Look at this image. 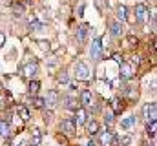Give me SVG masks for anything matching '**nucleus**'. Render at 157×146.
I'll return each instance as SVG.
<instances>
[{"mask_svg":"<svg viewBox=\"0 0 157 146\" xmlns=\"http://www.w3.org/2000/svg\"><path fill=\"white\" fill-rule=\"evenodd\" d=\"M13 137V128L7 121H0V139L4 141H9Z\"/></svg>","mask_w":157,"mask_h":146,"instance_id":"a211bd4d","label":"nucleus"},{"mask_svg":"<svg viewBox=\"0 0 157 146\" xmlns=\"http://www.w3.org/2000/svg\"><path fill=\"white\" fill-rule=\"evenodd\" d=\"M108 28H110V36L112 38H122L124 36V24L122 22H119L117 18H112V20H108Z\"/></svg>","mask_w":157,"mask_h":146,"instance_id":"1a4fd4ad","label":"nucleus"},{"mask_svg":"<svg viewBox=\"0 0 157 146\" xmlns=\"http://www.w3.org/2000/svg\"><path fill=\"white\" fill-rule=\"evenodd\" d=\"M115 117H117V115H113V111L108 108L106 111H104V124H106L108 128L113 126V124H115Z\"/></svg>","mask_w":157,"mask_h":146,"instance_id":"bb28decb","label":"nucleus"},{"mask_svg":"<svg viewBox=\"0 0 157 146\" xmlns=\"http://www.w3.org/2000/svg\"><path fill=\"white\" fill-rule=\"evenodd\" d=\"M37 44H39V48L42 49V51H44V53H49V51H51V46H49V40H39Z\"/></svg>","mask_w":157,"mask_h":146,"instance_id":"c756f323","label":"nucleus"},{"mask_svg":"<svg viewBox=\"0 0 157 146\" xmlns=\"http://www.w3.org/2000/svg\"><path fill=\"white\" fill-rule=\"evenodd\" d=\"M102 42H101V36H95V38H91V44H90V51H88V55H90V59H91V62H101L102 60Z\"/></svg>","mask_w":157,"mask_h":146,"instance_id":"20e7f679","label":"nucleus"},{"mask_svg":"<svg viewBox=\"0 0 157 146\" xmlns=\"http://www.w3.org/2000/svg\"><path fill=\"white\" fill-rule=\"evenodd\" d=\"M86 146H99V141H97L95 137H90V139H88V144H86Z\"/></svg>","mask_w":157,"mask_h":146,"instance_id":"473e14b6","label":"nucleus"},{"mask_svg":"<svg viewBox=\"0 0 157 146\" xmlns=\"http://www.w3.org/2000/svg\"><path fill=\"white\" fill-rule=\"evenodd\" d=\"M31 106H33L35 110H44V108H46V104H44V97L35 95V97L31 99Z\"/></svg>","mask_w":157,"mask_h":146,"instance_id":"cd10ccee","label":"nucleus"},{"mask_svg":"<svg viewBox=\"0 0 157 146\" xmlns=\"http://www.w3.org/2000/svg\"><path fill=\"white\" fill-rule=\"evenodd\" d=\"M62 101H64V104H62V106H64V110H68V111H75V110L80 106V104H78V101H77V97H75L73 93L64 95V97H62Z\"/></svg>","mask_w":157,"mask_h":146,"instance_id":"dca6fc26","label":"nucleus"},{"mask_svg":"<svg viewBox=\"0 0 157 146\" xmlns=\"http://www.w3.org/2000/svg\"><path fill=\"white\" fill-rule=\"evenodd\" d=\"M11 6H13V13H15L17 17H22V15L26 13V6H24V4L18 2V4H11Z\"/></svg>","mask_w":157,"mask_h":146,"instance_id":"c85d7f7f","label":"nucleus"},{"mask_svg":"<svg viewBox=\"0 0 157 146\" xmlns=\"http://www.w3.org/2000/svg\"><path fill=\"white\" fill-rule=\"evenodd\" d=\"M143 117H144L146 122H148V121H157V104H155V101L146 102V104L143 106Z\"/></svg>","mask_w":157,"mask_h":146,"instance_id":"ddd939ff","label":"nucleus"},{"mask_svg":"<svg viewBox=\"0 0 157 146\" xmlns=\"http://www.w3.org/2000/svg\"><path fill=\"white\" fill-rule=\"evenodd\" d=\"M73 77L77 79V80H82V82H88V80H91L93 79V73H91V68H90V64L86 62V60H75V64H73Z\"/></svg>","mask_w":157,"mask_h":146,"instance_id":"f257e3e1","label":"nucleus"},{"mask_svg":"<svg viewBox=\"0 0 157 146\" xmlns=\"http://www.w3.org/2000/svg\"><path fill=\"white\" fill-rule=\"evenodd\" d=\"M122 99L126 101V104H135L139 101V88H137V84H126L122 88Z\"/></svg>","mask_w":157,"mask_h":146,"instance_id":"423d86ee","label":"nucleus"},{"mask_svg":"<svg viewBox=\"0 0 157 146\" xmlns=\"http://www.w3.org/2000/svg\"><path fill=\"white\" fill-rule=\"evenodd\" d=\"M84 7H86V6H84V4H80V6H78V9L75 11V15H77V17H80V18L84 17Z\"/></svg>","mask_w":157,"mask_h":146,"instance_id":"2f4dec72","label":"nucleus"},{"mask_svg":"<svg viewBox=\"0 0 157 146\" xmlns=\"http://www.w3.org/2000/svg\"><path fill=\"white\" fill-rule=\"evenodd\" d=\"M88 119H90V115H88V110L82 108V106H78L75 111H73V117H71V121L75 122V126H84L86 122H88Z\"/></svg>","mask_w":157,"mask_h":146,"instance_id":"f8f14e48","label":"nucleus"},{"mask_svg":"<svg viewBox=\"0 0 157 146\" xmlns=\"http://www.w3.org/2000/svg\"><path fill=\"white\" fill-rule=\"evenodd\" d=\"M4 44H6V33L0 29V48H4Z\"/></svg>","mask_w":157,"mask_h":146,"instance_id":"72a5a7b5","label":"nucleus"},{"mask_svg":"<svg viewBox=\"0 0 157 146\" xmlns=\"http://www.w3.org/2000/svg\"><path fill=\"white\" fill-rule=\"evenodd\" d=\"M86 126V135L88 137H97L99 135V132H101V124H99V121H95V119H88V122L84 124Z\"/></svg>","mask_w":157,"mask_h":146,"instance_id":"2eb2a0df","label":"nucleus"},{"mask_svg":"<svg viewBox=\"0 0 157 146\" xmlns=\"http://www.w3.org/2000/svg\"><path fill=\"white\" fill-rule=\"evenodd\" d=\"M99 135H101V137H99V144H110V141H112V137H113V132L108 128V130H104V132L101 130Z\"/></svg>","mask_w":157,"mask_h":146,"instance_id":"5701e85b","label":"nucleus"},{"mask_svg":"<svg viewBox=\"0 0 157 146\" xmlns=\"http://www.w3.org/2000/svg\"><path fill=\"white\" fill-rule=\"evenodd\" d=\"M135 66L130 62V60H122L121 62V68H119V79L124 80V82H130L133 77H135Z\"/></svg>","mask_w":157,"mask_h":146,"instance_id":"39448f33","label":"nucleus"},{"mask_svg":"<svg viewBox=\"0 0 157 146\" xmlns=\"http://www.w3.org/2000/svg\"><path fill=\"white\" fill-rule=\"evenodd\" d=\"M31 146H40V143H42V133H40L39 128H33L31 130Z\"/></svg>","mask_w":157,"mask_h":146,"instance_id":"393cba45","label":"nucleus"},{"mask_svg":"<svg viewBox=\"0 0 157 146\" xmlns=\"http://www.w3.org/2000/svg\"><path fill=\"white\" fill-rule=\"evenodd\" d=\"M78 104L82 106V108L86 110H91L93 113L99 110V106H97V102H95V97H93V91L91 90H82L80 93H78Z\"/></svg>","mask_w":157,"mask_h":146,"instance_id":"7ed1b4c3","label":"nucleus"},{"mask_svg":"<svg viewBox=\"0 0 157 146\" xmlns=\"http://www.w3.org/2000/svg\"><path fill=\"white\" fill-rule=\"evenodd\" d=\"M115 18H117L119 22H126L128 20V7L124 6V4H119L117 6V9H115Z\"/></svg>","mask_w":157,"mask_h":146,"instance_id":"412c9836","label":"nucleus"},{"mask_svg":"<svg viewBox=\"0 0 157 146\" xmlns=\"http://www.w3.org/2000/svg\"><path fill=\"white\" fill-rule=\"evenodd\" d=\"M17 117H20V121L22 122H28L29 119H31V110L29 106H26V104H20V106H17Z\"/></svg>","mask_w":157,"mask_h":146,"instance_id":"6ab92c4d","label":"nucleus"},{"mask_svg":"<svg viewBox=\"0 0 157 146\" xmlns=\"http://www.w3.org/2000/svg\"><path fill=\"white\" fill-rule=\"evenodd\" d=\"M135 126H137V115H135V113H130L128 117L121 119V128H122V130L130 132V130H133Z\"/></svg>","mask_w":157,"mask_h":146,"instance_id":"f3484780","label":"nucleus"},{"mask_svg":"<svg viewBox=\"0 0 157 146\" xmlns=\"http://www.w3.org/2000/svg\"><path fill=\"white\" fill-rule=\"evenodd\" d=\"M39 91H40V80L39 79L28 80V95H39Z\"/></svg>","mask_w":157,"mask_h":146,"instance_id":"4be33fe9","label":"nucleus"},{"mask_svg":"<svg viewBox=\"0 0 157 146\" xmlns=\"http://www.w3.org/2000/svg\"><path fill=\"white\" fill-rule=\"evenodd\" d=\"M88 35H90V24H80V26L75 28V42H77L78 46L86 44Z\"/></svg>","mask_w":157,"mask_h":146,"instance_id":"9b49d317","label":"nucleus"},{"mask_svg":"<svg viewBox=\"0 0 157 146\" xmlns=\"http://www.w3.org/2000/svg\"><path fill=\"white\" fill-rule=\"evenodd\" d=\"M20 73H22V77H26L28 80L35 79V77L39 75V62H37V60H26L24 66L20 68Z\"/></svg>","mask_w":157,"mask_h":146,"instance_id":"0eeeda50","label":"nucleus"},{"mask_svg":"<svg viewBox=\"0 0 157 146\" xmlns=\"http://www.w3.org/2000/svg\"><path fill=\"white\" fill-rule=\"evenodd\" d=\"M59 102H60V91H59L57 88H51V90H48V93L44 95V104H46V110L55 108Z\"/></svg>","mask_w":157,"mask_h":146,"instance_id":"6e6552de","label":"nucleus"},{"mask_svg":"<svg viewBox=\"0 0 157 146\" xmlns=\"http://www.w3.org/2000/svg\"><path fill=\"white\" fill-rule=\"evenodd\" d=\"M124 42H126V46H128L130 49H137V48H139V38L135 35H126L124 36Z\"/></svg>","mask_w":157,"mask_h":146,"instance_id":"a878e982","label":"nucleus"},{"mask_svg":"<svg viewBox=\"0 0 157 146\" xmlns=\"http://www.w3.org/2000/svg\"><path fill=\"white\" fill-rule=\"evenodd\" d=\"M126 106H128L126 101H124L122 97H117V95L112 97V101H110V110L113 111V115H121V113L126 110Z\"/></svg>","mask_w":157,"mask_h":146,"instance_id":"4468645a","label":"nucleus"},{"mask_svg":"<svg viewBox=\"0 0 157 146\" xmlns=\"http://www.w3.org/2000/svg\"><path fill=\"white\" fill-rule=\"evenodd\" d=\"M59 128H60V132H62V135H75L77 133V126H75V122L71 121V117H64L60 122H59Z\"/></svg>","mask_w":157,"mask_h":146,"instance_id":"9d476101","label":"nucleus"},{"mask_svg":"<svg viewBox=\"0 0 157 146\" xmlns=\"http://www.w3.org/2000/svg\"><path fill=\"white\" fill-rule=\"evenodd\" d=\"M155 132H157V121H148L146 122V137L148 139H155Z\"/></svg>","mask_w":157,"mask_h":146,"instance_id":"b1692460","label":"nucleus"},{"mask_svg":"<svg viewBox=\"0 0 157 146\" xmlns=\"http://www.w3.org/2000/svg\"><path fill=\"white\" fill-rule=\"evenodd\" d=\"M133 13H135V22L141 24V26H144L146 22H150V18H152V15H154V13H150V7H148L144 2L135 4Z\"/></svg>","mask_w":157,"mask_h":146,"instance_id":"f03ea898","label":"nucleus"},{"mask_svg":"<svg viewBox=\"0 0 157 146\" xmlns=\"http://www.w3.org/2000/svg\"><path fill=\"white\" fill-rule=\"evenodd\" d=\"M55 80H57V84H59V86H68V84L71 82V75H70L68 70H60V71L57 73Z\"/></svg>","mask_w":157,"mask_h":146,"instance_id":"aec40b11","label":"nucleus"},{"mask_svg":"<svg viewBox=\"0 0 157 146\" xmlns=\"http://www.w3.org/2000/svg\"><path fill=\"white\" fill-rule=\"evenodd\" d=\"M130 143H132V137H130V135H126V137H119V144L121 146H130Z\"/></svg>","mask_w":157,"mask_h":146,"instance_id":"7c9ffc66","label":"nucleus"}]
</instances>
